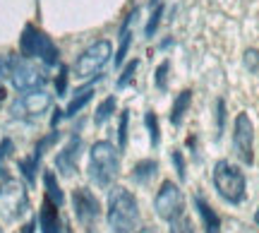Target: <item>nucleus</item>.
Instances as JSON below:
<instances>
[{"label":"nucleus","mask_w":259,"mask_h":233,"mask_svg":"<svg viewBox=\"0 0 259 233\" xmlns=\"http://www.w3.org/2000/svg\"><path fill=\"white\" fill-rule=\"evenodd\" d=\"M127 128H130V113L122 111L120 113V125H118V149H125L127 147Z\"/></svg>","instance_id":"obj_24"},{"label":"nucleus","mask_w":259,"mask_h":233,"mask_svg":"<svg viewBox=\"0 0 259 233\" xmlns=\"http://www.w3.org/2000/svg\"><path fill=\"white\" fill-rule=\"evenodd\" d=\"M254 221L259 224V207H257V212H254Z\"/></svg>","instance_id":"obj_36"},{"label":"nucleus","mask_w":259,"mask_h":233,"mask_svg":"<svg viewBox=\"0 0 259 233\" xmlns=\"http://www.w3.org/2000/svg\"><path fill=\"white\" fill-rule=\"evenodd\" d=\"M168 233H194V224H192V219L183 212L180 216H176V219H170L168 221Z\"/></svg>","instance_id":"obj_22"},{"label":"nucleus","mask_w":259,"mask_h":233,"mask_svg":"<svg viewBox=\"0 0 259 233\" xmlns=\"http://www.w3.org/2000/svg\"><path fill=\"white\" fill-rule=\"evenodd\" d=\"M120 176V149L111 142H94L89 149V178L99 187H111Z\"/></svg>","instance_id":"obj_1"},{"label":"nucleus","mask_w":259,"mask_h":233,"mask_svg":"<svg viewBox=\"0 0 259 233\" xmlns=\"http://www.w3.org/2000/svg\"><path fill=\"white\" fill-rule=\"evenodd\" d=\"M94 96V82L87 84V87H82V89H77V94H74L72 99H70V103H67V108H65V118H72V115H77V113L82 111L87 103L92 101Z\"/></svg>","instance_id":"obj_17"},{"label":"nucleus","mask_w":259,"mask_h":233,"mask_svg":"<svg viewBox=\"0 0 259 233\" xmlns=\"http://www.w3.org/2000/svg\"><path fill=\"white\" fill-rule=\"evenodd\" d=\"M245 67H247L250 72H259V51L250 48V51L245 53Z\"/></svg>","instance_id":"obj_28"},{"label":"nucleus","mask_w":259,"mask_h":233,"mask_svg":"<svg viewBox=\"0 0 259 233\" xmlns=\"http://www.w3.org/2000/svg\"><path fill=\"white\" fill-rule=\"evenodd\" d=\"M108 226L113 233H132L139 224V205L137 197L125 187H113L108 195Z\"/></svg>","instance_id":"obj_2"},{"label":"nucleus","mask_w":259,"mask_h":233,"mask_svg":"<svg viewBox=\"0 0 259 233\" xmlns=\"http://www.w3.org/2000/svg\"><path fill=\"white\" fill-rule=\"evenodd\" d=\"M82 154V140H79V135H72L70 142L63 147V151L56 157V168L63 173V176H72L74 171H77V159Z\"/></svg>","instance_id":"obj_12"},{"label":"nucleus","mask_w":259,"mask_h":233,"mask_svg":"<svg viewBox=\"0 0 259 233\" xmlns=\"http://www.w3.org/2000/svg\"><path fill=\"white\" fill-rule=\"evenodd\" d=\"M12 149H15L12 140H3V142H0V168H3V159H8L10 154H12Z\"/></svg>","instance_id":"obj_32"},{"label":"nucleus","mask_w":259,"mask_h":233,"mask_svg":"<svg viewBox=\"0 0 259 233\" xmlns=\"http://www.w3.org/2000/svg\"><path fill=\"white\" fill-rule=\"evenodd\" d=\"M137 67H139V60H130L127 67L120 72V77H118V89H122V87H127L132 80H135V72H137Z\"/></svg>","instance_id":"obj_26"},{"label":"nucleus","mask_w":259,"mask_h":233,"mask_svg":"<svg viewBox=\"0 0 259 233\" xmlns=\"http://www.w3.org/2000/svg\"><path fill=\"white\" fill-rule=\"evenodd\" d=\"M135 17H137V10L135 12H130L125 22H122L120 27V46H118V53L113 58V63L115 65H122L125 63V58H127V51H130V44H132V24H135Z\"/></svg>","instance_id":"obj_16"},{"label":"nucleus","mask_w":259,"mask_h":233,"mask_svg":"<svg viewBox=\"0 0 259 233\" xmlns=\"http://www.w3.org/2000/svg\"><path fill=\"white\" fill-rule=\"evenodd\" d=\"M161 17H163V8H161V5H156V8H154V12L149 15L147 27H144V34H147V38H149V36H154V34H156L158 24H161Z\"/></svg>","instance_id":"obj_25"},{"label":"nucleus","mask_w":259,"mask_h":233,"mask_svg":"<svg viewBox=\"0 0 259 233\" xmlns=\"http://www.w3.org/2000/svg\"><path fill=\"white\" fill-rule=\"evenodd\" d=\"M168 70H170V63H168V60H163V63L156 67V89H158V92H166V87H168Z\"/></svg>","instance_id":"obj_27"},{"label":"nucleus","mask_w":259,"mask_h":233,"mask_svg":"<svg viewBox=\"0 0 259 233\" xmlns=\"http://www.w3.org/2000/svg\"><path fill=\"white\" fill-rule=\"evenodd\" d=\"M8 82L17 89V92H36L48 82V77L44 75V70L36 65H31L27 58H12V70H10Z\"/></svg>","instance_id":"obj_7"},{"label":"nucleus","mask_w":259,"mask_h":233,"mask_svg":"<svg viewBox=\"0 0 259 233\" xmlns=\"http://www.w3.org/2000/svg\"><path fill=\"white\" fill-rule=\"evenodd\" d=\"M233 149L245 166L254 164V128L247 113H238L233 123Z\"/></svg>","instance_id":"obj_10"},{"label":"nucleus","mask_w":259,"mask_h":233,"mask_svg":"<svg viewBox=\"0 0 259 233\" xmlns=\"http://www.w3.org/2000/svg\"><path fill=\"white\" fill-rule=\"evenodd\" d=\"M137 233H158L156 228H151V226H144V228H139Z\"/></svg>","instance_id":"obj_35"},{"label":"nucleus","mask_w":259,"mask_h":233,"mask_svg":"<svg viewBox=\"0 0 259 233\" xmlns=\"http://www.w3.org/2000/svg\"><path fill=\"white\" fill-rule=\"evenodd\" d=\"M154 209L156 214L163 219V221H170L185 212V197H183V190L173 183V180H163L161 187H158L156 197H154Z\"/></svg>","instance_id":"obj_9"},{"label":"nucleus","mask_w":259,"mask_h":233,"mask_svg":"<svg viewBox=\"0 0 259 233\" xmlns=\"http://www.w3.org/2000/svg\"><path fill=\"white\" fill-rule=\"evenodd\" d=\"M3 99H5V92H3V89H0V103H3Z\"/></svg>","instance_id":"obj_37"},{"label":"nucleus","mask_w":259,"mask_h":233,"mask_svg":"<svg viewBox=\"0 0 259 233\" xmlns=\"http://www.w3.org/2000/svg\"><path fill=\"white\" fill-rule=\"evenodd\" d=\"M65 87H67V67H60V75H58V80H56L58 94H65Z\"/></svg>","instance_id":"obj_33"},{"label":"nucleus","mask_w":259,"mask_h":233,"mask_svg":"<svg viewBox=\"0 0 259 233\" xmlns=\"http://www.w3.org/2000/svg\"><path fill=\"white\" fill-rule=\"evenodd\" d=\"M194 207H197V214L204 224V233H221V216L213 212L211 205L202 195H194Z\"/></svg>","instance_id":"obj_15"},{"label":"nucleus","mask_w":259,"mask_h":233,"mask_svg":"<svg viewBox=\"0 0 259 233\" xmlns=\"http://www.w3.org/2000/svg\"><path fill=\"white\" fill-rule=\"evenodd\" d=\"M29 212V192L15 178L0 183V216L5 221H17Z\"/></svg>","instance_id":"obj_5"},{"label":"nucleus","mask_w":259,"mask_h":233,"mask_svg":"<svg viewBox=\"0 0 259 233\" xmlns=\"http://www.w3.org/2000/svg\"><path fill=\"white\" fill-rule=\"evenodd\" d=\"M38 226H41V233H70L67 231V224L58 214V207L51 200H44V205H41Z\"/></svg>","instance_id":"obj_14"},{"label":"nucleus","mask_w":259,"mask_h":233,"mask_svg":"<svg viewBox=\"0 0 259 233\" xmlns=\"http://www.w3.org/2000/svg\"><path fill=\"white\" fill-rule=\"evenodd\" d=\"M113 46L111 41H96L89 48H84L82 53L77 56L72 65V72L77 80H87V77H96L101 72V67L111 60Z\"/></svg>","instance_id":"obj_6"},{"label":"nucleus","mask_w":259,"mask_h":233,"mask_svg":"<svg viewBox=\"0 0 259 233\" xmlns=\"http://www.w3.org/2000/svg\"><path fill=\"white\" fill-rule=\"evenodd\" d=\"M213 187L228 205H242L245 195H247L245 192V187H247L245 173L226 159L216 161V166H213Z\"/></svg>","instance_id":"obj_4"},{"label":"nucleus","mask_w":259,"mask_h":233,"mask_svg":"<svg viewBox=\"0 0 259 233\" xmlns=\"http://www.w3.org/2000/svg\"><path fill=\"white\" fill-rule=\"evenodd\" d=\"M0 233H3V228H0Z\"/></svg>","instance_id":"obj_39"},{"label":"nucleus","mask_w":259,"mask_h":233,"mask_svg":"<svg viewBox=\"0 0 259 233\" xmlns=\"http://www.w3.org/2000/svg\"><path fill=\"white\" fill-rule=\"evenodd\" d=\"M156 173H158V161H154V159H144V161H139L137 166H135V171H132V180L139 183V185H147V183H151V180L156 178Z\"/></svg>","instance_id":"obj_18"},{"label":"nucleus","mask_w":259,"mask_h":233,"mask_svg":"<svg viewBox=\"0 0 259 233\" xmlns=\"http://www.w3.org/2000/svg\"><path fill=\"white\" fill-rule=\"evenodd\" d=\"M34 231H36V221H29V224L22 226V231L19 233H34Z\"/></svg>","instance_id":"obj_34"},{"label":"nucleus","mask_w":259,"mask_h":233,"mask_svg":"<svg viewBox=\"0 0 259 233\" xmlns=\"http://www.w3.org/2000/svg\"><path fill=\"white\" fill-rule=\"evenodd\" d=\"M144 125L149 130V140H151V147H158V140H161V130H158V118L156 113L147 111L144 113Z\"/></svg>","instance_id":"obj_23"},{"label":"nucleus","mask_w":259,"mask_h":233,"mask_svg":"<svg viewBox=\"0 0 259 233\" xmlns=\"http://www.w3.org/2000/svg\"><path fill=\"white\" fill-rule=\"evenodd\" d=\"M12 58L15 56H0V82H5L12 70Z\"/></svg>","instance_id":"obj_30"},{"label":"nucleus","mask_w":259,"mask_h":233,"mask_svg":"<svg viewBox=\"0 0 259 233\" xmlns=\"http://www.w3.org/2000/svg\"><path fill=\"white\" fill-rule=\"evenodd\" d=\"M44 187H46V200H51L56 207L65 205V195L58 185V176L53 171H44Z\"/></svg>","instance_id":"obj_20"},{"label":"nucleus","mask_w":259,"mask_h":233,"mask_svg":"<svg viewBox=\"0 0 259 233\" xmlns=\"http://www.w3.org/2000/svg\"><path fill=\"white\" fill-rule=\"evenodd\" d=\"M190 101H192V92L190 89H185V92H180L176 96V101H173V106H170V125H180L183 123V118H185L187 108H190Z\"/></svg>","instance_id":"obj_19"},{"label":"nucleus","mask_w":259,"mask_h":233,"mask_svg":"<svg viewBox=\"0 0 259 233\" xmlns=\"http://www.w3.org/2000/svg\"><path fill=\"white\" fill-rule=\"evenodd\" d=\"M216 125H219V135H221L226 128V101L223 99L216 101Z\"/></svg>","instance_id":"obj_29"},{"label":"nucleus","mask_w":259,"mask_h":233,"mask_svg":"<svg viewBox=\"0 0 259 233\" xmlns=\"http://www.w3.org/2000/svg\"><path fill=\"white\" fill-rule=\"evenodd\" d=\"M149 3H151V5H154V8H156V5H158V0H149Z\"/></svg>","instance_id":"obj_38"},{"label":"nucleus","mask_w":259,"mask_h":233,"mask_svg":"<svg viewBox=\"0 0 259 233\" xmlns=\"http://www.w3.org/2000/svg\"><path fill=\"white\" fill-rule=\"evenodd\" d=\"M19 51L27 60H41L44 65H58L60 63V51L53 44V38L44 34L41 29H36L34 24H27L22 29Z\"/></svg>","instance_id":"obj_3"},{"label":"nucleus","mask_w":259,"mask_h":233,"mask_svg":"<svg viewBox=\"0 0 259 233\" xmlns=\"http://www.w3.org/2000/svg\"><path fill=\"white\" fill-rule=\"evenodd\" d=\"M51 94L41 92V89H36V92H24L19 99H15L12 101V106H10V113H12V118H17V121H36V118H41L44 113L51 108Z\"/></svg>","instance_id":"obj_8"},{"label":"nucleus","mask_w":259,"mask_h":233,"mask_svg":"<svg viewBox=\"0 0 259 233\" xmlns=\"http://www.w3.org/2000/svg\"><path fill=\"white\" fill-rule=\"evenodd\" d=\"M58 140V132H53V135H48L46 140H41L36 144V149H34V154L27 159H22L19 161V171H22V176H24V180H27L29 185H34L36 183V173H38V164H41V157H44V149H46L48 144H53V142Z\"/></svg>","instance_id":"obj_13"},{"label":"nucleus","mask_w":259,"mask_h":233,"mask_svg":"<svg viewBox=\"0 0 259 233\" xmlns=\"http://www.w3.org/2000/svg\"><path fill=\"white\" fill-rule=\"evenodd\" d=\"M115 96H108V99H103L101 101V106H99V108H96V115H94V123H96V125H103V123L108 121V118H111L113 113H115Z\"/></svg>","instance_id":"obj_21"},{"label":"nucleus","mask_w":259,"mask_h":233,"mask_svg":"<svg viewBox=\"0 0 259 233\" xmlns=\"http://www.w3.org/2000/svg\"><path fill=\"white\" fill-rule=\"evenodd\" d=\"M173 164H176V171L180 180H185V161H183V154L180 151H173Z\"/></svg>","instance_id":"obj_31"},{"label":"nucleus","mask_w":259,"mask_h":233,"mask_svg":"<svg viewBox=\"0 0 259 233\" xmlns=\"http://www.w3.org/2000/svg\"><path fill=\"white\" fill-rule=\"evenodd\" d=\"M72 209L74 216L82 226H94V221L101 216V205L92 190L87 187H77L72 192Z\"/></svg>","instance_id":"obj_11"}]
</instances>
